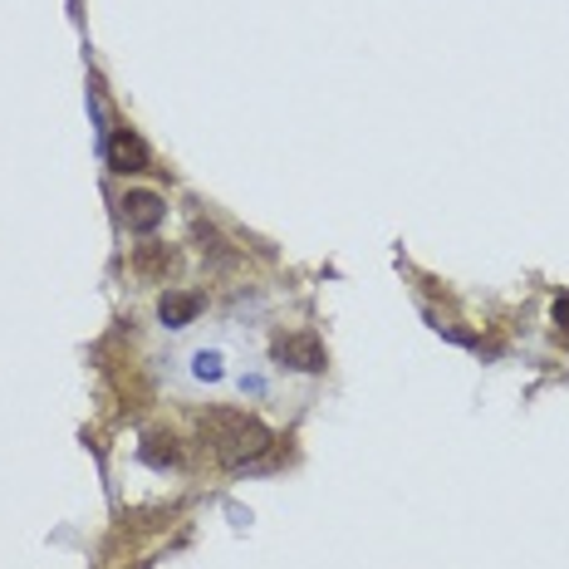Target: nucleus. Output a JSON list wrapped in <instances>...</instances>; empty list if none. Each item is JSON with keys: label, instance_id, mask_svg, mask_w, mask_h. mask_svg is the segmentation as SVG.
<instances>
[{"label": "nucleus", "instance_id": "7ed1b4c3", "mask_svg": "<svg viewBox=\"0 0 569 569\" xmlns=\"http://www.w3.org/2000/svg\"><path fill=\"white\" fill-rule=\"evenodd\" d=\"M118 207H123V227L133 236H152L162 221H168V201L158 192H148V187H128Z\"/></svg>", "mask_w": 569, "mask_h": 569}, {"label": "nucleus", "instance_id": "f03ea898", "mask_svg": "<svg viewBox=\"0 0 569 569\" xmlns=\"http://www.w3.org/2000/svg\"><path fill=\"white\" fill-rule=\"evenodd\" d=\"M270 353H276V363L290 369V373H325L329 369V349L315 335H305V329L276 335L270 339Z\"/></svg>", "mask_w": 569, "mask_h": 569}, {"label": "nucleus", "instance_id": "f257e3e1", "mask_svg": "<svg viewBox=\"0 0 569 569\" xmlns=\"http://www.w3.org/2000/svg\"><path fill=\"white\" fill-rule=\"evenodd\" d=\"M201 437H207L211 457H217L221 467H251V461L266 457L270 442H276V432H270L256 412H241V408H211L207 418H201Z\"/></svg>", "mask_w": 569, "mask_h": 569}, {"label": "nucleus", "instance_id": "423d86ee", "mask_svg": "<svg viewBox=\"0 0 569 569\" xmlns=\"http://www.w3.org/2000/svg\"><path fill=\"white\" fill-rule=\"evenodd\" d=\"M138 457L148 461L152 471H172V467H182V442H177V432H148Z\"/></svg>", "mask_w": 569, "mask_h": 569}, {"label": "nucleus", "instance_id": "6e6552de", "mask_svg": "<svg viewBox=\"0 0 569 569\" xmlns=\"http://www.w3.org/2000/svg\"><path fill=\"white\" fill-rule=\"evenodd\" d=\"M172 266H177V256L168 246H138V256H133L138 276H162V270H172Z\"/></svg>", "mask_w": 569, "mask_h": 569}, {"label": "nucleus", "instance_id": "20e7f679", "mask_svg": "<svg viewBox=\"0 0 569 569\" xmlns=\"http://www.w3.org/2000/svg\"><path fill=\"white\" fill-rule=\"evenodd\" d=\"M103 152H109V168H113V172H123V177H133V172H148V168H152L148 142H142L133 128H118V133H109Z\"/></svg>", "mask_w": 569, "mask_h": 569}, {"label": "nucleus", "instance_id": "39448f33", "mask_svg": "<svg viewBox=\"0 0 569 569\" xmlns=\"http://www.w3.org/2000/svg\"><path fill=\"white\" fill-rule=\"evenodd\" d=\"M187 383H197V388H217V383H227V349H217V343H197V349H187Z\"/></svg>", "mask_w": 569, "mask_h": 569}, {"label": "nucleus", "instance_id": "0eeeda50", "mask_svg": "<svg viewBox=\"0 0 569 569\" xmlns=\"http://www.w3.org/2000/svg\"><path fill=\"white\" fill-rule=\"evenodd\" d=\"M197 315H201V295L192 290H168L158 300V319L168 329H187V325H197Z\"/></svg>", "mask_w": 569, "mask_h": 569}, {"label": "nucleus", "instance_id": "1a4fd4ad", "mask_svg": "<svg viewBox=\"0 0 569 569\" xmlns=\"http://www.w3.org/2000/svg\"><path fill=\"white\" fill-rule=\"evenodd\" d=\"M555 325H565V329H569V295H565L560 305H555Z\"/></svg>", "mask_w": 569, "mask_h": 569}]
</instances>
